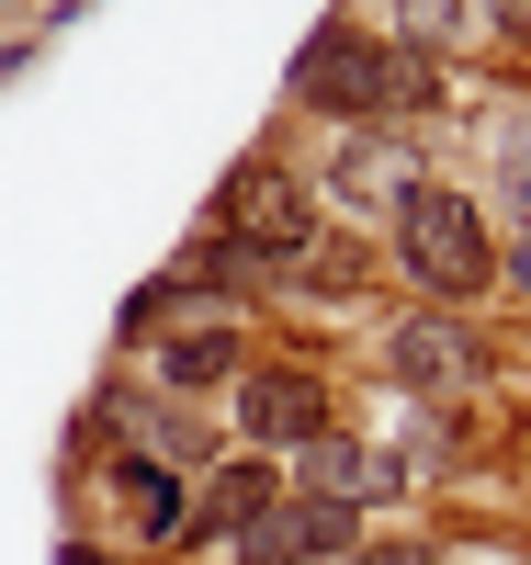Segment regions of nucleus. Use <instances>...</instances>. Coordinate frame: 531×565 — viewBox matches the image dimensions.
Wrapping results in <instances>:
<instances>
[{"mask_svg":"<svg viewBox=\"0 0 531 565\" xmlns=\"http://www.w3.org/2000/svg\"><path fill=\"white\" fill-rule=\"evenodd\" d=\"M396 260L418 271L429 306H475L498 282V238H487V204L475 193H442V181H418L396 204Z\"/></svg>","mask_w":531,"mask_h":565,"instance_id":"obj_1","label":"nucleus"},{"mask_svg":"<svg viewBox=\"0 0 531 565\" xmlns=\"http://www.w3.org/2000/svg\"><path fill=\"white\" fill-rule=\"evenodd\" d=\"M295 90L317 114H351V125H384V114H407V103H429V68L407 57V45H384V34H362V23H317V45H306V68H295Z\"/></svg>","mask_w":531,"mask_h":565,"instance_id":"obj_2","label":"nucleus"},{"mask_svg":"<svg viewBox=\"0 0 531 565\" xmlns=\"http://www.w3.org/2000/svg\"><path fill=\"white\" fill-rule=\"evenodd\" d=\"M317 238V215H306V181L283 170V159H237L215 181V249L237 271H295Z\"/></svg>","mask_w":531,"mask_h":565,"instance_id":"obj_3","label":"nucleus"},{"mask_svg":"<svg viewBox=\"0 0 531 565\" xmlns=\"http://www.w3.org/2000/svg\"><path fill=\"white\" fill-rule=\"evenodd\" d=\"M384 362H396V385H407V396H464L475 373H487V340H475L453 306H418V317L384 328Z\"/></svg>","mask_w":531,"mask_h":565,"instance_id":"obj_4","label":"nucleus"},{"mask_svg":"<svg viewBox=\"0 0 531 565\" xmlns=\"http://www.w3.org/2000/svg\"><path fill=\"white\" fill-rule=\"evenodd\" d=\"M328 193H340L351 215H396L418 193V148H407L396 125H351L340 148H328Z\"/></svg>","mask_w":531,"mask_h":565,"instance_id":"obj_5","label":"nucleus"},{"mask_svg":"<svg viewBox=\"0 0 531 565\" xmlns=\"http://www.w3.org/2000/svg\"><path fill=\"white\" fill-rule=\"evenodd\" d=\"M237 430H249L261 452H306V441H328V385L306 362H272V373L237 385Z\"/></svg>","mask_w":531,"mask_h":565,"instance_id":"obj_6","label":"nucleus"},{"mask_svg":"<svg viewBox=\"0 0 531 565\" xmlns=\"http://www.w3.org/2000/svg\"><path fill=\"white\" fill-rule=\"evenodd\" d=\"M340 543H351V509H328V498H272L237 521V565H317Z\"/></svg>","mask_w":531,"mask_h":565,"instance_id":"obj_7","label":"nucleus"},{"mask_svg":"<svg viewBox=\"0 0 531 565\" xmlns=\"http://www.w3.org/2000/svg\"><path fill=\"white\" fill-rule=\"evenodd\" d=\"M384 487H396V463H384L373 441H351V430L306 441V498H328V509H351V521H362V498H384Z\"/></svg>","mask_w":531,"mask_h":565,"instance_id":"obj_8","label":"nucleus"},{"mask_svg":"<svg viewBox=\"0 0 531 565\" xmlns=\"http://www.w3.org/2000/svg\"><path fill=\"white\" fill-rule=\"evenodd\" d=\"M114 498H125V521L148 532V543H181V532H192L181 476H170V463H148V452H125V463H114Z\"/></svg>","mask_w":531,"mask_h":565,"instance_id":"obj_9","label":"nucleus"},{"mask_svg":"<svg viewBox=\"0 0 531 565\" xmlns=\"http://www.w3.org/2000/svg\"><path fill=\"white\" fill-rule=\"evenodd\" d=\"M226 362H237V328H226V317H204V328H159V385H170V396L215 385Z\"/></svg>","mask_w":531,"mask_h":565,"instance_id":"obj_10","label":"nucleus"},{"mask_svg":"<svg viewBox=\"0 0 531 565\" xmlns=\"http://www.w3.org/2000/svg\"><path fill=\"white\" fill-rule=\"evenodd\" d=\"M283 487H272V463H226V476L204 487V509H192V532L204 543H237V521H249V509H272Z\"/></svg>","mask_w":531,"mask_h":565,"instance_id":"obj_11","label":"nucleus"},{"mask_svg":"<svg viewBox=\"0 0 531 565\" xmlns=\"http://www.w3.org/2000/svg\"><path fill=\"white\" fill-rule=\"evenodd\" d=\"M295 282H317V295H362V282H373V249H362V238H306Z\"/></svg>","mask_w":531,"mask_h":565,"instance_id":"obj_12","label":"nucleus"},{"mask_svg":"<svg viewBox=\"0 0 531 565\" xmlns=\"http://www.w3.org/2000/svg\"><path fill=\"white\" fill-rule=\"evenodd\" d=\"M136 441H148V463H204L215 452V430L181 418V407H136Z\"/></svg>","mask_w":531,"mask_h":565,"instance_id":"obj_13","label":"nucleus"},{"mask_svg":"<svg viewBox=\"0 0 531 565\" xmlns=\"http://www.w3.org/2000/svg\"><path fill=\"white\" fill-rule=\"evenodd\" d=\"M498 193H509V215L531 226V103L498 125Z\"/></svg>","mask_w":531,"mask_h":565,"instance_id":"obj_14","label":"nucleus"},{"mask_svg":"<svg viewBox=\"0 0 531 565\" xmlns=\"http://www.w3.org/2000/svg\"><path fill=\"white\" fill-rule=\"evenodd\" d=\"M351 565H429V554H407V543H384V554H351Z\"/></svg>","mask_w":531,"mask_h":565,"instance_id":"obj_15","label":"nucleus"},{"mask_svg":"<svg viewBox=\"0 0 531 565\" xmlns=\"http://www.w3.org/2000/svg\"><path fill=\"white\" fill-rule=\"evenodd\" d=\"M498 23H509V34H531V0H498Z\"/></svg>","mask_w":531,"mask_h":565,"instance_id":"obj_16","label":"nucleus"},{"mask_svg":"<svg viewBox=\"0 0 531 565\" xmlns=\"http://www.w3.org/2000/svg\"><path fill=\"white\" fill-rule=\"evenodd\" d=\"M57 565H114V554H91V543H68V554H57Z\"/></svg>","mask_w":531,"mask_h":565,"instance_id":"obj_17","label":"nucleus"},{"mask_svg":"<svg viewBox=\"0 0 531 565\" xmlns=\"http://www.w3.org/2000/svg\"><path fill=\"white\" fill-rule=\"evenodd\" d=\"M509 282H520V295H531V249H509Z\"/></svg>","mask_w":531,"mask_h":565,"instance_id":"obj_18","label":"nucleus"},{"mask_svg":"<svg viewBox=\"0 0 531 565\" xmlns=\"http://www.w3.org/2000/svg\"><path fill=\"white\" fill-rule=\"evenodd\" d=\"M12 12H23V0H0V23H12Z\"/></svg>","mask_w":531,"mask_h":565,"instance_id":"obj_19","label":"nucleus"}]
</instances>
